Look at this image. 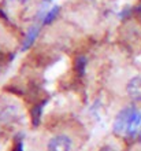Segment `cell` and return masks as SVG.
Masks as SVG:
<instances>
[{"label":"cell","instance_id":"5b68a950","mask_svg":"<svg viewBox=\"0 0 141 151\" xmlns=\"http://www.w3.org/2000/svg\"><path fill=\"white\" fill-rule=\"evenodd\" d=\"M58 10H59L58 7H55V8H54V10H52V11H51V12H49V14H48V15H47V19H45V22H51V21L54 19V17H55L56 14H58Z\"/></svg>","mask_w":141,"mask_h":151},{"label":"cell","instance_id":"6da1fadb","mask_svg":"<svg viewBox=\"0 0 141 151\" xmlns=\"http://www.w3.org/2000/svg\"><path fill=\"white\" fill-rule=\"evenodd\" d=\"M26 118L22 104L14 98L0 99V129L15 128Z\"/></svg>","mask_w":141,"mask_h":151},{"label":"cell","instance_id":"277c9868","mask_svg":"<svg viewBox=\"0 0 141 151\" xmlns=\"http://www.w3.org/2000/svg\"><path fill=\"white\" fill-rule=\"evenodd\" d=\"M97 151H121V150H119V147L115 143H106L103 144Z\"/></svg>","mask_w":141,"mask_h":151},{"label":"cell","instance_id":"3957f363","mask_svg":"<svg viewBox=\"0 0 141 151\" xmlns=\"http://www.w3.org/2000/svg\"><path fill=\"white\" fill-rule=\"evenodd\" d=\"M126 96L134 103H141V74H136L125 84Z\"/></svg>","mask_w":141,"mask_h":151},{"label":"cell","instance_id":"7a4b0ae2","mask_svg":"<svg viewBox=\"0 0 141 151\" xmlns=\"http://www.w3.org/2000/svg\"><path fill=\"white\" fill-rule=\"evenodd\" d=\"M77 137L71 132L55 131L48 136L44 143L45 151H75Z\"/></svg>","mask_w":141,"mask_h":151}]
</instances>
